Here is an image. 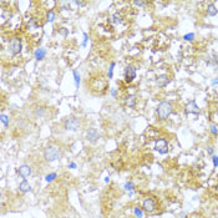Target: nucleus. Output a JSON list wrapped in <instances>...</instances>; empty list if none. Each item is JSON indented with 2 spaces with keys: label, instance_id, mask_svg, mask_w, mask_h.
Returning a JSON list of instances; mask_svg holds the SVG:
<instances>
[{
  "label": "nucleus",
  "instance_id": "f3484780",
  "mask_svg": "<svg viewBox=\"0 0 218 218\" xmlns=\"http://www.w3.org/2000/svg\"><path fill=\"white\" fill-rule=\"evenodd\" d=\"M133 213H135V216H136L137 218H142V217H143L142 210H141V208H138V207H135V208H133Z\"/></svg>",
  "mask_w": 218,
  "mask_h": 218
},
{
  "label": "nucleus",
  "instance_id": "1a4fd4ad",
  "mask_svg": "<svg viewBox=\"0 0 218 218\" xmlns=\"http://www.w3.org/2000/svg\"><path fill=\"white\" fill-rule=\"evenodd\" d=\"M86 137H87V140H89L90 142H96V141L99 140L100 135H99V132H97L96 128H90V130L86 132Z\"/></svg>",
  "mask_w": 218,
  "mask_h": 218
},
{
  "label": "nucleus",
  "instance_id": "c756f323",
  "mask_svg": "<svg viewBox=\"0 0 218 218\" xmlns=\"http://www.w3.org/2000/svg\"><path fill=\"white\" fill-rule=\"evenodd\" d=\"M213 164H215V167H218V157L217 156H213Z\"/></svg>",
  "mask_w": 218,
  "mask_h": 218
},
{
  "label": "nucleus",
  "instance_id": "5701e85b",
  "mask_svg": "<svg viewBox=\"0 0 218 218\" xmlns=\"http://www.w3.org/2000/svg\"><path fill=\"white\" fill-rule=\"evenodd\" d=\"M183 39H184V40H187V41H192V40L195 39V34H193V33H189V34H186V35L183 36Z\"/></svg>",
  "mask_w": 218,
  "mask_h": 218
},
{
  "label": "nucleus",
  "instance_id": "39448f33",
  "mask_svg": "<svg viewBox=\"0 0 218 218\" xmlns=\"http://www.w3.org/2000/svg\"><path fill=\"white\" fill-rule=\"evenodd\" d=\"M142 208H143L146 212L152 213V212H155V211H156L157 205H156L155 200H152V198H146V200L143 201V203H142Z\"/></svg>",
  "mask_w": 218,
  "mask_h": 218
},
{
  "label": "nucleus",
  "instance_id": "412c9836",
  "mask_svg": "<svg viewBox=\"0 0 218 218\" xmlns=\"http://www.w3.org/2000/svg\"><path fill=\"white\" fill-rule=\"evenodd\" d=\"M46 18H48V21H54V19H55V13L53 11V10H49V13H48Z\"/></svg>",
  "mask_w": 218,
  "mask_h": 218
},
{
  "label": "nucleus",
  "instance_id": "4be33fe9",
  "mask_svg": "<svg viewBox=\"0 0 218 218\" xmlns=\"http://www.w3.org/2000/svg\"><path fill=\"white\" fill-rule=\"evenodd\" d=\"M29 26H31V28H39V23L35 19H30L29 20Z\"/></svg>",
  "mask_w": 218,
  "mask_h": 218
},
{
  "label": "nucleus",
  "instance_id": "ddd939ff",
  "mask_svg": "<svg viewBox=\"0 0 218 218\" xmlns=\"http://www.w3.org/2000/svg\"><path fill=\"white\" fill-rule=\"evenodd\" d=\"M207 13H208V15L215 16V15H217L218 9L216 8V5H215V4H210V5H208V8H207Z\"/></svg>",
  "mask_w": 218,
  "mask_h": 218
},
{
  "label": "nucleus",
  "instance_id": "2eb2a0df",
  "mask_svg": "<svg viewBox=\"0 0 218 218\" xmlns=\"http://www.w3.org/2000/svg\"><path fill=\"white\" fill-rule=\"evenodd\" d=\"M126 105H127L128 107H133V106L136 105V99H135V96H128V97L126 99Z\"/></svg>",
  "mask_w": 218,
  "mask_h": 218
},
{
  "label": "nucleus",
  "instance_id": "7ed1b4c3",
  "mask_svg": "<svg viewBox=\"0 0 218 218\" xmlns=\"http://www.w3.org/2000/svg\"><path fill=\"white\" fill-rule=\"evenodd\" d=\"M9 51L11 55H16L21 51V40L19 38H13L9 43Z\"/></svg>",
  "mask_w": 218,
  "mask_h": 218
},
{
  "label": "nucleus",
  "instance_id": "72a5a7b5",
  "mask_svg": "<svg viewBox=\"0 0 218 218\" xmlns=\"http://www.w3.org/2000/svg\"><path fill=\"white\" fill-rule=\"evenodd\" d=\"M75 166H76L75 164H70V167H71V168H75Z\"/></svg>",
  "mask_w": 218,
  "mask_h": 218
},
{
  "label": "nucleus",
  "instance_id": "c85d7f7f",
  "mask_svg": "<svg viewBox=\"0 0 218 218\" xmlns=\"http://www.w3.org/2000/svg\"><path fill=\"white\" fill-rule=\"evenodd\" d=\"M60 34H61V35H64V36H67V30H66L65 28H62V29L60 30Z\"/></svg>",
  "mask_w": 218,
  "mask_h": 218
},
{
  "label": "nucleus",
  "instance_id": "9b49d317",
  "mask_svg": "<svg viewBox=\"0 0 218 218\" xmlns=\"http://www.w3.org/2000/svg\"><path fill=\"white\" fill-rule=\"evenodd\" d=\"M19 174L23 178H26V177H29L31 174V168L29 166H26V164H23V166L19 167Z\"/></svg>",
  "mask_w": 218,
  "mask_h": 218
},
{
  "label": "nucleus",
  "instance_id": "4468645a",
  "mask_svg": "<svg viewBox=\"0 0 218 218\" xmlns=\"http://www.w3.org/2000/svg\"><path fill=\"white\" fill-rule=\"evenodd\" d=\"M45 55H46V51H45L44 49H38V50L35 51V57H36V60H43V59L45 57Z\"/></svg>",
  "mask_w": 218,
  "mask_h": 218
},
{
  "label": "nucleus",
  "instance_id": "473e14b6",
  "mask_svg": "<svg viewBox=\"0 0 218 218\" xmlns=\"http://www.w3.org/2000/svg\"><path fill=\"white\" fill-rule=\"evenodd\" d=\"M216 84H218V79H216V80L212 81V85H216Z\"/></svg>",
  "mask_w": 218,
  "mask_h": 218
},
{
  "label": "nucleus",
  "instance_id": "393cba45",
  "mask_svg": "<svg viewBox=\"0 0 218 218\" xmlns=\"http://www.w3.org/2000/svg\"><path fill=\"white\" fill-rule=\"evenodd\" d=\"M54 178H56V173H51V174H48L46 177H45V179L48 181V182H51Z\"/></svg>",
  "mask_w": 218,
  "mask_h": 218
},
{
  "label": "nucleus",
  "instance_id": "6e6552de",
  "mask_svg": "<svg viewBox=\"0 0 218 218\" xmlns=\"http://www.w3.org/2000/svg\"><path fill=\"white\" fill-rule=\"evenodd\" d=\"M186 112H187V113H195V115L200 113V107H198V105L196 104L195 100L189 101V102L186 105Z\"/></svg>",
  "mask_w": 218,
  "mask_h": 218
},
{
  "label": "nucleus",
  "instance_id": "423d86ee",
  "mask_svg": "<svg viewBox=\"0 0 218 218\" xmlns=\"http://www.w3.org/2000/svg\"><path fill=\"white\" fill-rule=\"evenodd\" d=\"M155 148H156L161 155H164V153L168 152V143H167V141H166L164 138H158V140L156 141Z\"/></svg>",
  "mask_w": 218,
  "mask_h": 218
},
{
  "label": "nucleus",
  "instance_id": "dca6fc26",
  "mask_svg": "<svg viewBox=\"0 0 218 218\" xmlns=\"http://www.w3.org/2000/svg\"><path fill=\"white\" fill-rule=\"evenodd\" d=\"M121 21H122V18H121V15H120L118 13L113 14V16H112V23H113V24H120Z\"/></svg>",
  "mask_w": 218,
  "mask_h": 218
},
{
  "label": "nucleus",
  "instance_id": "0eeeda50",
  "mask_svg": "<svg viewBox=\"0 0 218 218\" xmlns=\"http://www.w3.org/2000/svg\"><path fill=\"white\" fill-rule=\"evenodd\" d=\"M135 77H136V69H135V66H132V65L126 66V69H125V79H126V81L131 82V81H133Z\"/></svg>",
  "mask_w": 218,
  "mask_h": 218
},
{
  "label": "nucleus",
  "instance_id": "bb28decb",
  "mask_svg": "<svg viewBox=\"0 0 218 218\" xmlns=\"http://www.w3.org/2000/svg\"><path fill=\"white\" fill-rule=\"evenodd\" d=\"M211 132H212V135H217L218 133V131H217V127L216 126H211Z\"/></svg>",
  "mask_w": 218,
  "mask_h": 218
},
{
  "label": "nucleus",
  "instance_id": "f03ea898",
  "mask_svg": "<svg viewBox=\"0 0 218 218\" xmlns=\"http://www.w3.org/2000/svg\"><path fill=\"white\" fill-rule=\"evenodd\" d=\"M44 157H45V160L48 161V162H53V161H56L59 157H60V152H59V150L54 147V146H49V147H46L45 148V151H44Z\"/></svg>",
  "mask_w": 218,
  "mask_h": 218
},
{
  "label": "nucleus",
  "instance_id": "9d476101",
  "mask_svg": "<svg viewBox=\"0 0 218 218\" xmlns=\"http://www.w3.org/2000/svg\"><path fill=\"white\" fill-rule=\"evenodd\" d=\"M168 82H169V77H168V75L162 74V75H158V76H157L156 84H157L160 87H164V86H166Z\"/></svg>",
  "mask_w": 218,
  "mask_h": 218
},
{
  "label": "nucleus",
  "instance_id": "7c9ffc66",
  "mask_svg": "<svg viewBox=\"0 0 218 218\" xmlns=\"http://www.w3.org/2000/svg\"><path fill=\"white\" fill-rule=\"evenodd\" d=\"M86 41H87V35H86V34H84V43H82V46H85V45H86Z\"/></svg>",
  "mask_w": 218,
  "mask_h": 218
},
{
  "label": "nucleus",
  "instance_id": "6ab92c4d",
  "mask_svg": "<svg viewBox=\"0 0 218 218\" xmlns=\"http://www.w3.org/2000/svg\"><path fill=\"white\" fill-rule=\"evenodd\" d=\"M0 117H1V122L4 123V126H5V127H8V126H9V118H8V116H6L5 113H1V116H0Z\"/></svg>",
  "mask_w": 218,
  "mask_h": 218
},
{
  "label": "nucleus",
  "instance_id": "aec40b11",
  "mask_svg": "<svg viewBox=\"0 0 218 218\" xmlns=\"http://www.w3.org/2000/svg\"><path fill=\"white\" fill-rule=\"evenodd\" d=\"M74 79H75V85H76V87H79V84H80V75L77 74V71H74Z\"/></svg>",
  "mask_w": 218,
  "mask_h": 218
},
{
  "label": "nucleus",
  "instance_id": "b1692460",
  "mask_svg": "<svg viewBox=\"0 0 218 218\" xmlns=\"http://www.w3.org/2000/svg\"><path fill=\"white\" fill-rule=\"evenodd\" d=\"M125 189L132 191V189H133V183H132V182H127V183L125 184Z\"/></svg>",
  "mask_w": 218,
  "mask_h": 218
},
{
  "label": "nucleus",
  "instance_id": "2f4dec72",
  "mask_svg": "<svg viewBox=\"0 0 218 218\" xmlns=\"http://www.w3.org/2000/svg\"><path fill=\"white\" fill-rule=\"evenodd\" d=\"M207 152H208L210 155H213V148H212V147H208V150H207Z\"/></svg>",
  "mask_w": 218,
  "mask_h": 218
},
{
  "label": "nucleus",
  "instance_id": "f8f14e48",
  "mask_svg": "<svg viewBox=\"0 0 218 218\" xmlns=\"http://www.w3.org/2000/svg\"><path fill=\"white\" fill-rule=\"evenodd\" d=\"M19 189H20V192L26 193V192H29V191L31 189V186H30V183H29L28 181H23V182L19 184Z\"/></svg>",
  "mask_w": 218,
  "mask_h": 218
},
{
  "label": "nucleus",
  "instance_id": "20e7f679",
  "mask_svg": "<svg viewBox=\"0 0 218 218\" xmlns=\"http://www.w3.org/2000/svg\"><path fill=\"white\" fill-rule=\"evenodd\" d=\"M80 127V120L77 117H69L65 121V128L67 131H76Z\"/></svg>",
  "mask_w": 218,
  "mask_h": 218
},
{
  "label": "nucleus",
  "instance_id": "a211bd4d",
  "mask_svg": "<svg viewBox=\"0 0 218 218\" xmlns=\"http://www.w3.org/2000/svg\"><path fill=\"white\" fill-rule=\"evenodd\" d=\"M10 16H11V15H10L9 13H6L5 10H1V23H4L5 20H8Z\"/></svg>",
  "mask_w": 218,
  "mask_h": 218
},
{
  "label": "nucleus",
  "instance_id": "a878e982",
  "mask_svg": "<svg viewBox=\"0 0 218 218\" xmlns=\"http://www.w3.org/2000/svg\"><path fill=\"white\" fill-rule=\"evenodd\" d=\"M113 66H115V62H112V64H111V67H110V70H109V79H111V77H112V71H113Z\"/></svg>",
  "mask_w": 218,
  "mask_h": 218
},
{
  "label": "nucleus",
  "instance_id": "cd10ccee",
  "mask_svg": "<svg viewBox=\"0 0 218 218\" xmlns=\"http://www.w3.org/2000/svg\"><path fill=\"white\" fill-rule=\"evenodd\" d=\"M133 4H135V5H137V6H142V5H146V3H145V1H133Z\"/></svg>",
  "mask_w": 218,
  "mask_h": 218
},
{
  "label": "nucleus",
  "instance_id": "f257e3e1",
  "mask_svg": "<svg viewBox=\"0 0 218 218\" xmlns=\"http://www.w3.org/2000/svg\"><path fill=\"white\" fill-rule=\"evenodd\" d=\"M171 113H172V105L169 102L164 101L157 106V115L160 120H166Z\"/></svg>",
  "mask_w": 218,
  "mask_h": 218
}]
</instances>
